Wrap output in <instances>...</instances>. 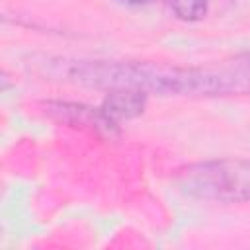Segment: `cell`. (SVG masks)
<instances>
[{
    "instance_id": "cell-2",
    "label": "cell",
    "mask_w": 250,
    "mask_h": 250,
    "mask_svg": "<svg viewBox=\"0 0 250 250\" xmlns=\"http://www.w3.org/2000/svg\"><path fill=\"white\" fill-rule=\"evenodd\" d=\"M182 188L203 199L227 203L250 201V160L223 158L199 162L182 174Z\"/></svg>"
},
{
    "instance_id": "cell-3",
    "label": "cell",
    "mask_w": 250,
    "mask_h": 250,
    "mask_svg": "<svg viewBox=\"0 0 250 250\" xmlns=\"http://www.w3.org/2000/svg\"><path fill=\"white\" fill-rule=\"evenodd\" d=\"M145 102L146 96L139 90H127V88H119L113 94H109L102 105V113L113 123L117 119H129L135 117L139 113H143L145 109Z\"/></svg>"
},
{
    "instance_id": "cell-1",
    "label": "cell",
    "mask_w": 250,
    "mask_h": 250,
    "mask_svg": "<svg viewBox=\"0 0 250 250\" xmlns=\"http://www.w3.org/2000/svg\"><path fill=\"white\" fill-rule=\"evenodd\" d=\"M45 72L90 86L152 90L160 94H215L232 88L230 78L207 70L176 68L156 62H113V61H68L45 59Z\"/></svg>"
},
{
    "instance_id": "cell-4",
    "label": "cell",
    "mask_w": 250,
    "mask_h": 250,
    "mask_svg": "<svg viewBox=\"0 0 250 250\" xmlns=\"http://www.w3.org/2000/svg\"><path fill=\"white\" fill-rule=\"evenodd\" d=\"M174 14L184 21H197L207 14V0H170Z\"/></svg>"
},
{
    "instance_id": "cell-5",
    "label": "cell",
    "mask_w": 250,
    "mask_h": 250,
    "mask_svg": "<svg viewBox=\"0 0 250 250\" xmlns=\"http://www.w3.org/2000/svg\"><path fill=\"white\" fill-rule=\"evenodd\" d=\"M119 2H125V4H131V6H141V4H148L150 0H119Z\"/></svg>"
}]
</instances>
